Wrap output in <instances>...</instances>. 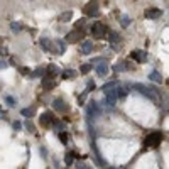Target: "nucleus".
Masks as SVG:
<instances>
[{"label": "nucleus", "mask_w": 169, "mask_h": 169, "mask_svg": "<svg viewBox=\"0 0 169 169\" xmlns=\"http://www.w3.org/2000/svg\"><path fill=\"white\" fill-rule=\"evenodd\" d=\"M161 142H163V134L161 132H152V134H149L146 139H144V146L146 147H159Z\"/></svg>", "instance_id": "f257e3e1"}, {"label": "nucleus", "mask_w": 169, "mask_h": 169, "mask_svg": "<svg viewBox=\"0 0 169 169\" xmlns=\"http://www.w3.org/2000/svg\"><path fill=\"white\" fill-rule=\"evenodd\" d=\"M107 32H108V29L103 26V24H100V22H95V24H93V27H91V34L95 36V37L103 39V37L107 36Z\"/></svg>", "instance_id": "f03ea898"}, {"label": "nucleus", "mask_w": 169, "mask_h": 169, "mask_svg": "<svg viewBox=\"0 0 169 169\" xmlns=\"http://www.w3.org/2000/svg\"><path fill=\"white\" fill-rule=\"evenodd\" d=\"M96 10H98V0H91V2H88L85 5L83 14L88 17H93V15H96Z\"/></svg>", "instance_id": "7ed1b4c3"}, {"label": "nucleus", "mask_w": 169, "mask_h": 169, "mask_svg": "<svg viewBox=\"0 0 169 169\" xmlns=\"http://www.w3.org/2000/svg\"><path fill=\"white\" fill-rule=\"evenodd\" d=\"M81 37H85V32L83 31H76V29H74L73 32H70V34H68V41H71V42L80 41Z\"/></svg>", "instance_id": "20e7f679"}, {"label": "nucleus", "mask_w": 169, "mask_h": 169, "mask_svg": "<svg viewBox=\"0 0 169 169\" xmlns=\"http://www.w3.org/2000/svg\"><path fill=\"white\" fill-rule=\"evenodd\" d=\"M161 15V10L159 9H147L146 10V17L147 19H156V17Z\"/></svg>", "instance_id": "39448f33"}, {"label": "nucleus", "mask_w": 169, "mask_h": 169, "mask_svg": "<svg viewBox=\"0 0 169 169\" xmlns=\"http://www.w3.org/2000/svg\"><path fill=\"white\" fill-rule=\"evenodd\" d=\"M41 125L42 127H49L51 125V115H48V113L41 115Z\"/></svg>", "instance_id": "423d86ee"}, {"label": "nucleus", "mask_w": 169, "mask_h": 169, "mask_svg": "<svg viewBox=\"0 0 169 169\" xmlns=\"http://www.w3.org/2000/svg\"><path fill=\"white\" fill-rule=\"evenodd\" d=\"M54 108H56V110H63V112H66L68 107H64L63 100H54Z\"/></svg>", "instance_id": "0eeeda50"}, {"label": "nucleus", "mask_w": 169, "mask_h": 169, "mask_svg": "<svg viewBox=\"0 0 169 169\" xmlns=\"http://www.w3.org/2000/svg\"><path fill=\"white\" fill-rule=\"evenodd\" d=\"M74 74H76L74 71H64L63 78H64V80H73V78H74Z\"/></svg>", "instance_id": "6e6552de"}, {"label": "nucleus", "mask_w": 169, "mask_h": 169, "mask_svg": "<svg viewBox=\"0 0 169 169\" xmlns=\"http://www.w3.org/2000/svg\"><path fill=\"white\" fill-rule=\"evenodd\" d=\"M132 57H134L135 61H142L146 56H144V54H139V53H132Z\"/></svg>", "instance_id": "1a4fd4ad"}, {"label": "nucleus", "mask_w": 169, "mask_h": 169, "mask_svg": "<svg viewBox=\"0 0 169 169\" xmlns=\"http://www.w3.org/2000/svg\"><path fill=\"white\" fill-rule=\"evenodd\" d=\"M91 70V66H90V64H83V66H81V73H88V71Z\"/></svg>", "instance_id": "9d476101"}, {"label": "nucleus", "mask_w": 169, "mask_h": 169, "mask_svg": "<svg viewBox=\"0 0 169 169\" xmlns=\"http://www.w3.org/2000/svg\"><path fill=\"white\" fill-rule=\"evenodd\" d=\"M73 157H74V154H66V163L71 164L73 163Z\"/></svg>", "instance_id": "9b49d317"}, {"label": "nucleus", "mask_w": 169, "mask_h": 169, "mask_svg": "<svg viewBox=\"0 0 169 169\" xmlns=\"http://www.w3.org/2000/svg\"><path fill=\"white\" fill-rule=\"evenodd\" d=\"M22 115H26V117H31V115H32V110H29V108L22 110Z\"/></svg>", "instance_id": "f8f14e48"}, {"label": "nucleus", "mask_w": 169, "mask_h": 169, "mask_svg": "<svg viewBox=\"0 0 169 169\" xmlns=\"http://www.w3.org/2000/svg\"><path fill=\"white\" fill-rule=\"evenodd\" d=\"M59 137H61V141H63V142H66V134H61Z\"/></svg>", "instance_id": "ddd939ff"}, {"label": "nucleus", "mask_w": 169, "mask_h": 169, "mask_svg": "<svg viewBox=\"0 0 169 169\" xmlns=\"http://www.w3.org/2000/svg\"><path fill=\"white\" fill-rule=\"evenodd\" d=\"M7 64H5V61H0V68H5Z\"/></svg>", "instance_id": "4468645a"}]
</instances>
